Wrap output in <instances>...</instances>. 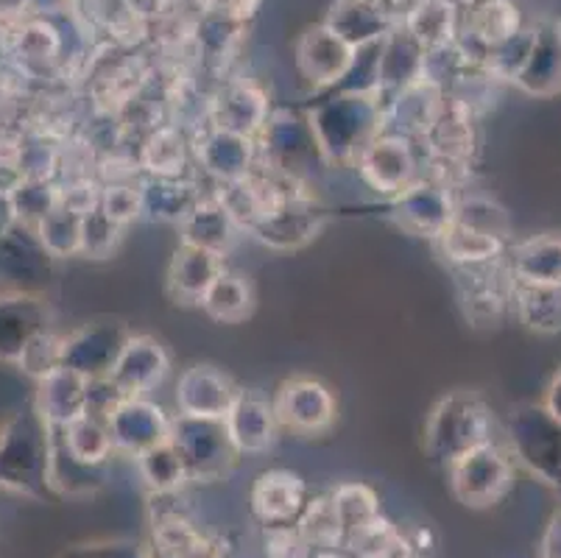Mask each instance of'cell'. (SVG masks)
Returning a JSON list of instances; mask_svg holds the SVG:
<instances>
[{
	"instance_id": "obj_2",
	"label": "cell",
	"mask_w": 561,
	"mask_h": 558,
	"mask_svg": "<svg viewBox=\"0 0 561 558\" xmlns=\"http://www.w3.org/2000/svg\"><path fill=\"white\" fill-rule=\"evenodd\" d=\"M0 486L28 494L54 498L50 486V424L34 408H23L0 428Z\"/></svg>"
},
{
	"instance_id": "obj_32",
	"label": "cell",
	"mask_w": 561,
	"mask_h": 558,
	"mask_svg": "<svg viewBox=\"0 0 561 558\" xmlns=\"http://www.w3.org/2000/svg\"><path fill=\"white\" fill-rule=\"evenodd\" d=\"M142 215L151 221L180 224L204 198L202 184L191 173L185 176H142Z\"/></svg>"
},
{
	"instance_id": "obj_36",
	"label": "cell",
	"mask_w": 561,
	"mask_h": 558,
	"mask_svg": "<svg viewBox=\"0 0 561 558\" xmlns=\"http://www.w3.org/2000/svg\"><path fill=\"white\" fill-rule=\"evenodd\" d=\"M87 386L90 380L70 368L59 366L39 380L37 411L50 428H62L87 411Z\"/></svg>"
},
{
	"instance_id": "obj_15",
	"label": "cell",
	"mask_w": 561,
	"mask_h": 558,
	"mask_svg": "<svg viewBox=\"0 0 561 558\" xmlns=\"http://www.w3.org/2000/svg\"><path fill=\"white\" fill-rule=\"evenodd\" d=\"M191 153L202 173H207L213 182L243 179L257 166V143L252 137L218 129L210 123H204L191 137Z\"/></svg>"
},
{
	"instance_id": "obj_41",
	"label": "cell",
	"mask_w": 561,
	"mask_h": 558,
	"mask_svg": "<svg viewBox=\"0 0 561 558\" xmlns=\"http://www.w3.org/2000/svg\"><path fill=\"white\" fill-rule=\"evenodd\" d=\"M514 307L530 332L553 335L561 332V288H534L514 283Z\"/></svg>"
},
{
	"instance_id": "obj_37",
	"label": "cell",
	"mask_w": 561,
	"mask_h": 558,
	"mask_svg": "<svg viewBox=\"0 0 561 558\" xmlns=\"http://www.w3.org/2000/svg\"><path fill=\"white\" fill-rule=\"evenodd\" d=\"M198 307L207 319L218 321V324H241L254 310V288L243 274L224 271L210 285V291L202 296Z\"/></svg>"
},
{
	"instance_id": "obj_1",
	"label": "cell",
	"mask_w": 561,
	"mask_h": 558,
	"mask_svg": "<svg viewBox=\"0 0 561 558\" xmlns=\"http://www.w3.org/2000/svg\"><path fill=\"white\" fill-rule=\"evenodd\" d=\"M308 123L324 166L352 168L364 148L382 135L380 92L335 90L310 106Z\"/></svg>"
},
{
	"instance_id": "obj_17",
	"label": "cell",
	"mask_w": 561,
	"mask_h": 558,
	"mask_svg": "<svg viewBox=\"0 0 561 558\" xmlns=\"http://www.w3.org/2000/svg\"><path fill=\"white\" fill-rule=\"evenodd\" d=\"M447 92L433 81L420 79L402 87L391 99L382 101V132L408 137V140H425L433 123L445 110Z\"/></svg>"
},
{
	"instance_id": "obj_47",
	"label": "cell",
	"mask_w": 561,
	"mask_h": 558,
	"mask_svg": "<svg viewBox=\"0 0 561 558\" xmlns=\"http://www.w3.org/2000/svg\"><path fill=\"white\" fill-rule=\"evenodd\" d=\"M126 227L112 221L110 215L95 204L93 209H87L81 215V246L79 254L90 260H106L117 252V246L124 240Z\"/></svg>"
},
{
	"instance_id": "obj_25",
	"label": "cell",
	"mask_w": 561,
	"mask_h": 558,
	"mask_svg": "<svg viewBox=\"0 0 561 558\" xmlns=\"http://www.w3.org/2000/svg\"><path fill=\"white\" fill-rule=\"evenodd\" d=\"M397 20L400 18L391 12L389 0H335L324 23L358 50L380 43L394 29Z\"/></svg>"
},
{
	"instance_id": "obj_34",
	"label": "cell",
	"mask_w": 561,
	"mask_h": 558,
	"mask_svg": "<svg viewBox=\"0 0 561 558\" xmlns=\"http://www.w3.org/2000/svg\"><path fill=\"white\" fill-rule=\"evenodd\" d=\"M176 227H180L182 243L198 246V249L224 254V258L241 235V227L232 221V215L224 209V204L213 193L204 196Z\"/></svg>"
},
{
	"instance_id": "obj_45",
	"label": "cell",
	"mask_w": 561,
	"mask_h": 558,
	"mask_svg": "<svg viewBox=\"0 0 561 558\" xmlns=\"http://www.w3.org/2000/svg\"><path fill=\"white\" fill-rule=\"evenodd\" d=\"M90 20L115 43H135L142 31V9L137 0H90Z\"/></svg>"
},
{
	"instance_id": "obj_54",
	"label": "cell",
	"mask_w": 561,
	"mask_h": 558,
	"mask_svg": "<svg viewBox=\"0 0 561 558\" xmlns=\"http://www.w3.org/2000/svg\"><path fill=\"white\" fill-rule=\"evenodd\" d=\"M45 7H62V3H68V0H43Z\"/></svg>"
},
{
	"instance_id": "obj_24",
	"label": "cell",
	"mask_w": 561,
	"mask_h": 558,
	"mask_svg": "<svg viewBox=\"0 0 561 558\" xmlns=\"http://www.w3.org/2000/svg\"><path fill=\"white\" fill-rule=\"evenodd\" d=\"M238 386L232 377L224 375L218 366L210 363H196L187 366L176 380V411L182 417H204V419H224L227 408L232 406Z\"/></svg>"
},
{
	"instance_id": "obj_16",
	"label": "cell",
	"mask_w": 561,
	"mask_h": 558,
	"mask_svg": "<svg viewBox=\"0 0 561 558\" xmlns=\"http://www.w3.org/2000/svg\"><path fill=\"white\" fill-rule=\"evenodd\" d=\"M476 117V112H469L467 106L447 95L445 110H442L438 121L433 123V129L422 140L427 146V157L433 160V168H445V171L427 173V176L447 182V171L467 168L478 146Z\"/></svg>"
},
{
	"instance_id": "obj_31",
	"label": "cell",
	"mask_w": 561,
	"mask_h": 558,
	"mask_svg": "<svg viewBox=\"0 0 561 558\" xmlns=\"http://www.w3.org/2000/svg\"><path fill=\"white\" fill-rule=\"evenodd\" d=\"M48 307L37 296L18 294L0 299V357L20 361L25 346L32 344L39 332H48Z\"/></svg>"
},
{
	"instance_id": "obj_51",
	"label": "cell",
	"mask_w": 561,
	"mask_h": 558,
	"mask_svg": "<svg viewBox=\"0 0 561 558\" xmlns=\"http://www.w3.org/2000/svg\"><path fill=\"white\" fill-rule=\"evenodd\" d=\"M198 3L207 14L234 20V23H247L260 7V0H198Z\"/></svg>"
},
{
	"instance_id": "obj_49",
	"label": "cell",
	"mask_w": 561,
	"mask_h": 558,
	"mask_svg": "<svg viewBox=\"0 0 561 558\" xmlns=\"http://www.w3.org/2000/svg\"><path fill=\"white\" fill-rule=\"evenodd\" d=\"M59 344H62V338H56L54 332H39L37 338H34L32 344L25 346V352L20 355V366L28 372V375H34L37 380H43L45 375H50L54 368H59L62 363H59Z\"/></svg>"
},
{
	"instance_id": "obj_50",
	"label": "cell",
	"mask_w": 561,
	"mask_h": 558,
	"mask_svg": "<svg viewBox=\"0 0 561 558\" xmlns=\"http://www.w3.org/2000/svg\"><path fill=\"white\" fill-rule=\"evenodd\" d=\"M59 558H151V553L131 539H95L70 545Z\"/></svg>"
},
{
	"instance_id": "obj_29",
	"label": "cell",
	"mask_w": 561,
	"mask_h": 558,
	"mask_svg": "<svg viewBox=\"0 0 561 558\" xmlns=\"http://www.w3.org/2000/svg\"><path fill=\"white\" fill-rule=\"evenodd\" d=\"M517 285L561 288V232L530 235L512 246L506 258Z\"/></svg>"
},
{
	"instance_id": "obj_21",
	"label": "cell",
	"mask_w": 561,
	"mask_h": 558,
	"mask_svg": "<svg viewBox=\"0 0 561 558\" xmlns=\"http://www.w3.org/2000/svg\"><path fill=\"white\" fill-rule=\"evenodd\" d=\"M168 375H171V355L165 346L157 338L131 332L112 366L110 380L124 397H146L160 388Z\"/></svg>"
},
{
	"instance_id": "obj_39",
	"label": "cell",
	"mask_w": 561,
	"mask_h": 558,
	"mask_svg": "<svg viewBox=\"0 0 561 558\" xmlns=\"http://www.w3.org/2000/svg\"><path fill=\"white\" fill-rule=\"evenodd\" d=\"M436 243L450 265H483L492 263V260H500L508 252L506 240L476 232V229L461 227L456 221L438 235Z\"/></svg>"
},
{
	"instance_id": "obj_5",
	"label": "cell",
	"mask_w": 561,
	"mask_h": 558,
	"mask_svg": "<svg viewBox=\"0 0 561 558\" xmlns=\"http://www.w3.org/2000/svg\"><path fill=\"white\" fill-rule=\"evenodd\" d=\"M447 472L458 503L476 511L497 505L514 486L512 458L494 442L458 455L453 464H447Z\"/></svg>"
},
{
	"instance_id": "obj_38",
	"label": "cell",
	"mask_w": 561,
	"mask_h": 558,
	"mask_svg": "<svg viewBox=\"0 0 561 558\" xmlns=\"http://www.w3.org/2000/svg\"><path fill=\"white\" fill-rule=\"evenodd\" d=\"M56 430H59L62 444L76 460H81L87 467H106L110 464L115 447H112L106 419L93 417V413H81L73 422Z\"/></svg>"
},
{
	"instance_id": "obj_53",
	"label": "cell",
	"mask_w": 561,
	"mask_h": 558,
	"mask_svg": "<svg viewBox=\"0 0 561 558\" xmlns=\"http://www.w3.org/2000/svg\"><path fill=\"white\" fill-rule=\"evenodd\" d=\"M542 558H561V514H556L545 531Z\"/></svg>"
},
{
	"instance_id": "obj_46",
	"label": "cell",
	"mask_w": 561,
	"mask_h": 558,
	"mask_svg": "<svg viewBox=\"0 0 561 558\" xmlns=\"http://www.w3.org/2000/svg\"><path fill=\"white\" fill-rule=\"evenodd\" d=\"M333 503L335 511H339L341 528H344V542L380 516L377 494L366 483H341L333 491Z\"/></svg>"
},
{
	"instance_id": "obj_10",
	"label": "cell",
	"mask_w": 561,
	"mask_h": 558,
	"mask_svg": "<svg viewBox=\"0 0 561 558\" xmlns=\"http://www.w3.org/2000/svg\"><path fill=\"white\" fill-rule=\"evenodd\" d=\"M463 316L476 327L497 324L514 299V276L506 258L483 265H450Z\"/></svg>"
},
{
	"instance_id": "obj_42",
	"label": "cell",
	"mask_w": 561,
	"mask_h": 558,
	"mask_svg": "<svg viewBox=\"0 0 561 558\" xmlns=\"http://www.w3.org/2000/svg\"><path fill=\"white\" fill-rule=\"evenodd\" d=\"M453 221L476 229V232L506 240V243L512 240V218H508L506 207L494 202L492 196H483V193H456Z\"/></svg>"
},
{
	"instance_id": "obj_9",
	"label": "cell",
	"mask_w": 561,
	"mask_h": 558,
	"mask_svg": "<svg viewBox=\"0 0 561 558\" xmlns=\"http://www.w3.org/2000/svg\"><path fill=\"white\" fill-rule=\"evenodd\" d=\"M391 218L397 227L416 238L436 240L453 224L456 213V191L453 184L433 176H420L405 191L391 196Z\"/></svg>"
},
{
	"instance_id": "obj_11",
	"label": "cell",
	"mask_w": 561,
	"mask_h": 558,
	"mask_svg": "<svg viewBox=\"0 0 561 558\" xmlns=\"http://www.w3.org/2000/svg\"><path fill=\"white\" fill-rule=\"evenodd\" d=\"M355 168H358V173L371 191L389 198L402 193L408 184L422 176V160L420 151H416V143L400 135H389V132L377 135L364 148Z\"/></svg>"
},
{
	"instance_id": "obj_35",
	"label": "cell",
	"mask_w": 561,
	"mask_h": 558,
	"mask_svg": "<svg viewBox=\"0 0 561 558\" xmlns=\"http://www.w3.org/2000/svg\"><path fill=\"white\" fill-rule=\"evenodd\" d=\"M191 166V140L176 123H160L142 137L137 168L142 176H185Z\"/></svg>"
},
{
	"instance_id": "obj_18",
	"label": "cell",
	"mask_w": 561,
	"mask_h": 558,
	"mask_svg": "<svg viewBox=\"0 0 561 558\" xmlns=\"http://www.w3.org/2000/svg\"><path fill=\"white\" fill-rule=\"evenodd\" d=\"M110 439L115 453H124L137 458L146 449L168 442L171 417L162 411L149 397H126L106 419Z\"/></svg>"
},
{
	"instance_id": "obj_7",
	"label": "cell",
	"mask_w": 561,
	"mask_h": 558,
	"mask_svg": "<svg viewBox=\"0 0 561 558\" xmlns=\"http://www.w3.org/2000/svg\"><path fill=\"white\" fill-rule=\"evenodd\" d=\"M274 417L294 436H321L339 417V399L328 383L310 375H294L274 391Z\"/></svg>"
},
{
	"instance_id": "obj_4",
	"label": "cell",
	"mask_w": 561,
	"mask_h": 558,
	"mask_svg": "<svg viewBox=\"0 0 561 558\" xmlns=\"http://www.w3.org/2000/svg\"><path fill=\"white\" fill-rule=\"evenodd\" d=\"M168 444L176 449L185 467L187 483H213L232 472L238 449L227 433L224 419L204 417H171Z\"/></svg>"
},
{
	"instance_id": "obj_40",
	"label": "cell",
	"mask_w": 561,
	"mask_h": 558,
	"mask_svg": "<svg viewBox=\"0 0 561 558\" xmlns=\"http://www.w3.org/2000/svg\"><path fill=\"white\" fill-rule=\"evenodd\" d=\"M294 528L310 550H339V547H344V528H341L333 494H319V498L308 500Z\"/></svg>"
},
{
	"instance_id": "obj_6",
	"label": "cell",
	"mask_w": 561,
	"mask_h": 558,
	"mask_svg": "<svg viewBox=\"0 0 561 558\" xmlns=\"http://www.w3.org/2000/svg\"><path fill=\"white\" fill-rule=\"evenodd\" d=\"M254 143H257V166L285 176L305 179V171L313 162H324L310 132L308 115L299 112L272 110Z\"/></svg>"
},
{
	"instance_id": "obj_12",
	"label": "cell",
	"mask_w": 561,
	"mask_h": 558,
	"mask_svg": "<svg viewBox=\"0 0 561 558\" xmlns=\"http://www.w3.org/2000/svg\"><path fill=\"white\" fill-rule=\"evenodd\" d=\"M129 335V327L121 324V321H93V324H84L62 338L59 363L70 368V372H76V375L87 377V380L110 377L112 366H115L117 355H121Z\"/></svg>"
},
{
	"instance_id": "obj_30",
	"label": "cell",
	"mask_w": 561,
	"mask_h": 558,
	"mask_svg": "<svg viewBox=\"0 0 561 558\" xmlns=\"http://www.w3.org/2000/svg\"><path fill=\"white\" fill-rule=\"evenodd\" d=\"M50 254L37 235L7 232L0 235V280L18 285L23 294L45 288L50 280Z\"/></svg>"
},
{
	"instance_id": "obj_44",
	"label": "cell",
	"mask_w": 561,
	"mask_h": 558,
	"mask_svg": "<svg viewBox=\"0 0 561 558\" xmlns=\"http://www.w3.org/2000/svg\"><path fill=\"white\" fill-rule=\"evenodd\" d=\"M137 472H140L142 483L149 486L151 494H162V491H180L187 483L185 467L176 449L168 442L157 444V447L146 449L137 455Z\"/></svg>"
},
{
	"instance_id": "obj_14",
	"label": "cell",
	"mask_w": 561,
	"mask_h": 558,
	"mask_svg": "<svg viewBox=\"0 0 561 558\" xmlns=\"http://www.w3.org/2000/svg\"><path fill=\"white\" fill-rule=\"evenodd\" d=\"M324 224H328V209L316 202V196H302L268 209L249 229V235L274 252H297L324 229Z\"/></svg>"
},
{
	"instance_id": "obj_27",
	"label": "cell",
	"mask_w": 561,
	"mask_h": 558,
	"mask_svg": "<svg viewBox=\"0 0 561 558\" xmlns=\"http://www.w3.org/2000/svg\"><path fill=\"white\" fill-rule=\"evenodd\" d=\"M534 99H550L561 92V29L559 23L534 25L528 59L512 81Z\"/></svg>"
},
{
	"instance_id": "obj_48",
	"label": "cell",
	"mask_w": 561,
	"mask_h": 558,
	"mask_svg": "<svg viewBox=\"0 0 561 558\" xmlns=\"http://www.w3.org/2000/svg\"><path fill=\"white\" fill-rule=\"evenodd\" d=\"M99 207L121 227H129L142 215L140 179H124V182H101Z\"/></svg>"
},
{
	"instance_id": "obj_23",
	"label": "cell",
	"mask_w": 561,
	"mask_h": 558,
	"mask_svg": "<svg viewBox=\"0 0 561 558\" xmlns=\"http://www.w3.org/2000/svg\"><path fill=\"white\" fill-rule=\"evenodd\" d=\"M268 115H272L268 95L254 81L247 79L221 84L207 104V123L210 126L252 137V140L260 135Z\"/></svg>"
},
{
	"instance_id": "obj_20",
	"label": "cell",
	"mask_w": 561,
	"mask_h": 558,
	"mask_svg": "<svg viewBox=\"0 0 561 558\" xmlns=\"http://www.w3.org/2000/svg\"><path fill=\"white\" fill-rule=\"evenodd\" d=\"M224 424L241 455H260L277 444V417L272 399L260 388H238L232 406L224 413Z\"/></svg>"
},
{
	"instance_id": "obj_22",
	"label": "cell",
	"mask_w": 561,
	"mask_h": 558,
	"mask_svg": "<svg viewBox=\"0 0 561 558\" xmlns=\"http://www.w3.org/2000/svg\"><path fill=\"white\" fill-rule=\"evenodd\" d=\"M249 503L265 528H294L308 503V486L290 469H265L254 478Z\"/></svg>"
},
{
	"instance_id": "obj_3",
	"label": "cell",
	"mask_w": 561,
	"mask_h": 558,
	"mask_svg": "<svg viewBox=\"0 0 561 558\" xmlns=\"http://www.w3.org/2000/svg\"><path fill=\"white\" fill-rule=\"evenodd\" d=\"M494 417L486 399L476 391L445 394L431 408L425 422V453L438 464H453L458 455L494 442Z\"/></svg>"
},
{
	"instance_id": "obj_52",
	"label": "cell",
	"mask_w": 561,
	"mask_h": 558,
	"mask_svg": "<svg viewBox=\"0 0 561 558\" xmlns=\"http://www.w3.org/2000/svg\"><path fill=\"white\" fill-rule=\"evenodd\" d=\"M539 406L548 411L550 419H556V422L561 424V366H559V372L550 377V383H548V388H545V397Z\"/></svg>"
},
{
	"instance_id": "obj_28",
	"label": "cell",
	"mask_w": 561,
	"mask_h": 558,
	"mask_svg": "<svg viewBox=\"0 0 561 558\" xmlns=\"http://www.w3.org/2000/svg\"><path fill=\"white\" fill-rule=\"evenodd\" d=\"M224 271H227L224 254L180 243L168 265V296L180 305H198Z\"/></svg>"
},
{
	"instance_id": "obj_26",
	"label": "cell",
	"mask_w": 561,
	"mask_h": 558,
	"mask_svg": "<svg viewBox=\"0 0 561 558\" xmlns=\"http://www.w3.org/2000/svg\"><path fill=\"white\" fill-rule=\"evenodd\" d=\"M422 70H425V48L397 20L394 29L380 39V48H377L375 87L380 99H391L402 87L420 81Z\"/></svg>"
},
{
	"instance_id": "obj_33",
	"label": "cell",
	"mask_w": 561,
	"mask_h": 558,
	"mask_svg": "<svg viewBox=\"0 0 561 558\" xmlns=\"http://www.w3.org/2000/svg\"><path fill=\"white\" fill-rule=\"evenodd\" d=\"M402 29L425 50L453 45L461 29V7L456 0H408L400 18Z\"/></svg>"
},
{
	"instance_id": "obj_43",
	"label": "cell",
	"mask_w": 561,
	"mask_h": 558,
	"mask_svg": "<svg viewBox=\"0 0 561 558\" xmlns=\"http://www.w3.org/2000/svg\"><path fill=\"white\" fill-rule=\"evenodd\" d=\"M81 215L76 209L56 204L43 221L37 224V238L50 258H73L81 246Z\"/></svg>"
},
{
	"instance_id": "obj_13",
	"label": "cell",
	"mask_w": 561,
	"mask_h": 558,
	"mask_svg": "<svg viewBox=\"0 0 561 558\" xmlns=\"http://www.w3.org/2000/svg\"><path fill=\"white\" fill-rule=\"evenodd\" d=\"M358 50L335 34L328 23L310 25L299 34L297 45H294V59L302 73L313 87H324V90H335L341 81L350 76L352 65H355Z\"/></svg>"
},
{
	"instance_id": "obj_8",
	"label": "cell",
	"mask_w": 561,
	"mask_h": 558,
	"mask_svg": "<svg viewBox=\"0 0 561 558\" xmlns=\"http://www.w3.org/2000/svg\"><path fill=\"white\" fill-rule=\"evenodd\" d=\"M508 442L517 460L548 483L561 486V424L542 406H517L508 417Z\"/></svg>"
},
{
	"instance_id": "obj_19",
	"label": "cell",
	"mask_w": 561,
	"mask_h": 558,
	"mask_svg": "<svg viewBox=\"0 0 561 558\" xmlns=\"http://www.w3.org/2000/svg\"><path fill=\"white\" fill-rule=\"evenodd\" d=\"M180 491H171V505H160L151 525V558H224L216 536L204 534L182 511Z\"/></svg>"
}]
</instances>
